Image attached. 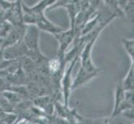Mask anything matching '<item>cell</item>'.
Listing matches in <instances>:
<instances>
[{"mask_svg":"<svg viewBox=\"0 0 134 124\" xmlns=\"http://www.w3.org/2000/svg\"><path fill=\"white\" fill-rule=\"evenodd\" d=\"M55 1H42L38 3L33 8L27 7L25 4H23V20L27 24H36L38 28L47 31L48 32L58 34L63 31L64 30L58 27L50 22L44 16V9L48 6L51 5Z\"/></svg>","mask_w":134,"mask_h":124,"instance_id":"1","label":"cell"},{"mask_svg":"<svg viewBox=\"0 0 134 124\" xmlns=\"http://www.w3.org/2000/svg\"><path fill=\"white\" fill-rule=\"evenodd\" d=\"M25 47L27 50H30L34 54H40L38 49V27L32 25L27 27L24 34Z\"/></svg>","mask_w":134,"mask_h":124,"instance_id":"2","label":"cell"},{"mask_svg":"<svg viewBox=\"0 0 134 124\" xmlns=\"http://www.w3.org/2000/svg\"><path fill=\"white\" fill-rule=\"evenodd\" d=\"M124 94H125V90L123 89L122 84H118L116 87V93H115V107L113 113V117L118 115V109L124 101Z\"/></svg>","mask_w":134,"mask_h":124,"instance_id":"3","label":"cell"},{"mask_svg":"<svg viewBox=\"0 0 134 124\" xmlns=\"http://www.w3.org/2000/svg\"><path fill=\"white\" fill-rule=\"evenodd\" d=\"M122 88L125 91L133 90V65L131 66L127 75L122 83Z\"/></svg>","mask_w":134,"mask_h":124,"instance_id":"4","label":"cell"},{"mask_svg":"<svg viewBox=\"0 0 134 124\" xmlns=\"http://www.w3.org/2000/svg\"><path fill=\"white\" fill-rule=\"evenodd\" d=\"M123 45L125 47L127 54L130 56L133 62V39H126L123 40Z\"/></svg>","mask_w":134,"mask_h":124,"instance_id":"5","label":"cell"},{"mask_svg":"<svg viewBox=\"0 0 134 124\" xmlns=\"http://www.w3.org/2000/svg\"><path fill=\"white\" fill-rule=\"evenodd\" d=\"M127 3H126L125 7L122 9L126 12V14L129 19L131 21H133V1H129Z\"/></svg>","mask_w":134,"mask_h":124,"instance_id":"6","label":"cell"}]
</instances>
